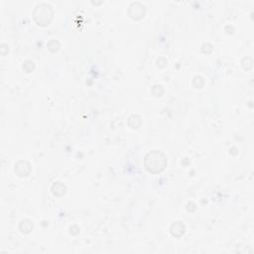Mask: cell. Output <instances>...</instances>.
<instances>
[{
  "instance_id": "1",
  "label": "cell",
  "mask_w": 254,
  "mask_h": 254,
  "mask_svg": "<svg viewBox=\"0 0 254 254\" xmlns=\"http://www.w3.org/2000/svg\"><path fill=\"white\" fill-rule=\"evenodd\" d=\"M161 155H162V153L153 152L147 156L145 163H146V168L148 169V171L156 173V172L162 171L165 168L166 158L164 156H162V158H160Z\"/></svg>"
}]
</instances>
